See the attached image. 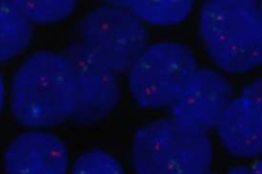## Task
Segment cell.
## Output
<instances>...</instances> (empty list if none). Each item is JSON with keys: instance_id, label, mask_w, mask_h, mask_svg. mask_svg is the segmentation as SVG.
I'll list each match as a JSON object with an SVG mask.
<instances>
[{"instance_id": "cell-13", "label": "cell", "mask_w": 262, "mask_h": 174, "mask_svg": "<svg viewBox=\"0 0 262 174\" xmlns=\"http://www.w3.org/2000/svg\"><path fill=\"white\" fill-rule=\"evenodd\" d=\"M71 174H125L117 160L101 150L85 152L75 161Z\"/></svg>"}, {"instance_id": "cell-12", "label": "cell", "mask_w": 262, "mask_h": 174, "mask_svg": "<svg viewBox=\"0 0 262 174\" xmlns=\"http://www.w3.org/2000/svg\"><path fill=\"white\" fill-rule=\"evenodd\" d=\"M17 6L31 23H53L70 16L76 8V1H30L16 0Z\"/></svg>"}, {"instance_id": "cell-2", "label": "cell", "mask_w": 262, "mask_h": 174, "mask_svg": "<svg viewBox=\"0 0 262 174\" xmlns=\"http://www.w3.org/2000/svg\"><path fill=\"white\" fill-rule=\"evenodd\" d=\"M202 43L210 60L241 74L262 61L261 7L254 0H209L199 16Z\"/></svg>"}, {"instance_id": "cell-14", "label": "cell", "mask_w": 262, "mask_h": 174, "mask_svg": "<svg viewBox=\"0 0 262 174\" xmlns=\"http://www.w3.org/2000/svg\"><path fill=\"white\" fill-rule=\"evenodd\" d=\"M5 97H6V87H5L4 79L0 72V114L5 104Z\"/></svg>"}, {"instance_id": "cell-5", "label": "cell", "mask_w": 262, "mask_h": 174, "mask_svg": "<svg viewBox=\"0 0 262 174\" xmlns=\"http://www.w3.org/2000/svg\"><path fill=\"white\" fill-rule=\"evenodd\" d=\"M81 44L116 74L131 68L149 45L146 25L116 1L91 10L80 24Z\"/></svg>"}, {"instance_id": "cell-8", "label": "cell", "mask_w": 262, "mask_h": 174, "mask_svg": "<svg viewBox=\"0 0 262 174\" xmlns=\"http://www.w3.org/2000/svg\"><path fill=\"white\" fill-rule=\"evenodd\" d=\"M224 147L240 158H254L262 151L261 80L248 84L231 100L215 127Z\"/></svg>"}, {"instance_id": "cell-7", "label": "cell", "mask_w": 262, "mask_h": 174, "mask_svg": "<svg viewBox=\"0 0 262 174\" xmlns=\"http://www.w3.org/2000/svg\"><path fill=\"white\" fill-rule=\"evenodd\" d=\"M233 98L230 81L213 69L198 67L171 106L172 117L208 131L216 125Z\"/></svg>"}, {"instance_id": "cell-10", "label": "cell", "mask_w": 262, "mask_h": 174, "mask_svg": "<svg viewBox=\"0 0 262 174\" xmlns=\"http://www.w3.org/2000/svg\"><path fill=\"white\" fill-rule=\"evenodd\" d=\"M32 23L16 0H0V62L10 61L30 45Z\"/></svg>"}, {"instance_id": "cell-3", "label": "cell", "mask_w": 262, "mask_h": 174, "mask_svg": "<svg viewBox=\"0 0 262 174\" xmlns=\"http://www.w3.org/2000/svg\"><path fill=\"white\" fill-rule=\"evenodd\" d=\"M212 158L208 131L172 116L143 125L132 141L137 174H208Z\"/></svg>"}, {"instance_id": "cell-4", "label": "cell", "mask_w": 262, "mask_h": 174, "mask_svg": "<svg viewBox=\"0 0 262 174\" xmlns=\"http://www.w3.org/2000/svg\"><path fill=\"white\" fill-rule=\"evenodd\" d=\"M197 68L190 47L177 41L156 42L147 46L129 69V90L142 107H171Z\"/></svg>"}, {"instance_id": "cell-6", "label": "cell", "mask_w": 262, "mask_h": 174, "mask_svg": "<svg viewBox=\"0 0 262 174\" xmlns=\"http://www.w3.org/2000/svg\"><path fill=\"white\" fill-rule=\"evenodd\" d=\"M73 68L76 106L72 116L79 122H94L104 119L117 106L120 88L115 71L80 43L64 52Z\"/></svg>"}, {"instance_id": "cell-9", "label": "cell", "mask_w": 262, "mask_h": 174, "mask_svg": "<svg viewBox=\"0 0 262 174\" xmlns=\"http://www.w3.org/2000/svg\"><path fill=\"white\" fill-rule=\"evenodd\" d=\"M70 152L60 137L43 130L16 136L4 154L6 174H67Z\"/></svg>"}, {"instance_id": "cell-11", "label": "cell", "mask_w": 262, "mask_h": 174, "mask_svg": "<svg viewBox=\"0 0 262 174\" xmlns=\"http://www.w3.org/2000/svg\"><path fill=\"white\" fill-rule=\"evenodd\" d=\"M116 2L130 10L143 22L156 25H172L184 21L194 5L191 0H120Z\"/></svg>"}, {"instance_id": "cell-1", "label": "cell", "mask_w": 262, "mask_h": 174, "mask_svg": "<svg viewBox=\"0 0 262 174\" xmlns=\"http://www.w3.org/2000/svg\"><path fill=\"white\" fill-rule=\"evenodd\" d=\"M10 106L16 121L31 129L54 127L72 118L75 79L64 53L42 50L27 57L12 79Z\"/></svg>"}]
</instances>
